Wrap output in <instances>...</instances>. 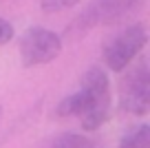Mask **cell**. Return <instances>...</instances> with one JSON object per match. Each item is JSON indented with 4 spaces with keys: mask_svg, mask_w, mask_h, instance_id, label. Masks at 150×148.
Instances as JSON below:
<instances>
[{
    "mask_svg": "<svg viewBox=\"0 0 150 148\" xmlns=\"http://www.w3.org/2000/svg\"><path fill=\"white\" fill-rule=\"evenodd\" d=\"M77 117L84 130H97L110 113V82L104 69L91 66L82 78V86L77 91Z\"/></svg>",
    "mask_w": 150,
    "mask_h": 148,
    "instance_id": "cell-1",
    "label": "cell"
},
{
    "mask_svg": "<svg viewBox=\"0 0 150 148\" xmlns=\"http://www.w3.org/2000/svg\"><path fill=\"white\" fill-rule=\"evenodd\" d=\"M146 42H148L146 27L141 22L130 24V27L122 29L112 40H108L104 44L102 58H104V62H106V66L110 71H124L139 56V51L146 46Z\"/></svg>",
    "mask_w": 150,
    "mask_h": 148,
    "instance_id": "cell-2",
    "label": "cell"
},
{
    "mask_svg": "<svg viewBox=\"0 0 150 148\" xmlns=\"http://www.w3.org/2000/svg\"><path fill=\"white\" fill-rule=\"evenodd\" d=\"M62 51V40L57 33L44 27H31L20 38V58L24 66H40L53 62Z\"/></svg>",
    "mask_w": 150,
    "mask_h": 148,
    "instance_id": "cell-3",
    "label": "cell"
},
{
    "mask_svg": "<svg viewBox=\"0 0 150 148\" xmlns=\"http://www.w3.org/2000/svg\"><path fill=\"white\" fill-rule=\"evenodd\" d=\"M119 106L130 115H146L150 108V71L144 60L124 75L119 84Z\"/></svg>",
    "mask_w": 150,
    "mask_h": 148,
    "instance_id": "cell-4",
    "label": "cell"
},
{
    "mask_svg": "<svg viewBox=\"0 0 150 148\" xmlns=\"http://www.w3.org/2000/svg\"><path fill=\"white\" fill-rule=\"evenodd\" d=\"M119 148H150V126L141 124L128 130L119 142Z\"/></svg>",
    "mask_w": 150,
    "mask_h": 148,
    "instance_id": "cell-5",
    "label": "cell"
},
{
    "mask_svg": "<svg viewBox=\"0 0 150 148\" xmlns=\"http://www.w3.org/2000/svg\"><path fill=\"white\" fill-rule=\"evenodd\" d=\"M137 0H99V2H95V9L99 11V16L102 18H117L122 11H126L128 7H132Z\"/></svg>",
    "mask_w": 150,
    "mask_h": 148,
    "instance_id": "cell-6",
    "label": "cell"
},
{
    "mask_svg": "<svg viewBox=\"0 0 150 148\" xmlns=\"http://www.w3.org/2000/svg\"><path fill=\"white\" fill-rule=\"evenodd\" d=\"M49 148H95V144L91 142L88 137H84V135L64 133V135H60V137L53 139Z\"/></svg>",
    "mask_w": 150,
    "mask_h": 148,
    "instance_id": "cell-7",
    "label": "cell"
},
{
    "mask_svg": "<svg viewBox=\"0 0 150 148\" xmlns=\"http://www.w3.org/2000/svg\"><path fill=\"white\" fill-rule=\"evenodd\" d=\"M77 108H80V104H77V93H71V95H66L64 100L57 104L55 113L60 117H77Z\"/></svg>",
    "mask_w": 150,
    "mask_h": 148,
    "instance_id": "cell-8",
    "label": "cell"
},
{
    "mask_svg": "<svg viewBox=\"0 0 150 148\" xmlns=\"http://www.w3.org/2000/svg\"><path fill=\"white\" fill-rule=\"evenodd\" d=\"M80 2H82V0H40L42 9H44V11H49V14H55V11L69 9V7L80 5Z\"/></svg>",
    "mask_w": 150,
    "mask_h": 148,
    "instance_id": "cell-9",
    "label": "cell"
},
{
    "mask_svg": "<svg viewBox=\"0 0 150 148\" xmlns=\"http://www.w3.org/2000/svg\"><path fill=\"white\" fill-rule=\"evenodd\" d=\"M13 24L9 22V20L0 18V46L7 44V42H11V38H13Z\"/></svg>",
    "mask_w": 150,
    "mask_h": 148,
    "instance_id": "cell-10",
    "label": "cell"
},
{
    "mask_svg": "<svg viewBox=\"0 0 150 148\" xmlns=\"http://www.w3.org/2000/svg\"><path fill=\"white\" fill-rule=\"evenodd\" d=\"M0 120H2V106H0Z\"/></svg>",
    "mask_w": 150,
    "mask_h": 148,
    "instance_id": "cell-11",
    "label": "cell"
}]
</instances>
